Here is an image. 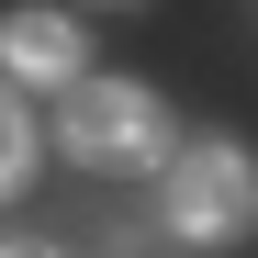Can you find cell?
Masks as SVG:
<instances>
[{
	"label": "cell",
	"mask_w": 258,
	"mask_h": 258,
	"mask_svg": "<svg viewBox=\"0 0 258 258\" xmlns=\"http://www.w3.org/2000/svg\"><path fill=\"white\" fill-rule=\"evenodd\" d=\"M157 202H168V236H191V247H247V236H258V157H247L236 135H191V146H168Z\"/></svg>",
	"instance_id": "obj_1"
},
{
	"label": "cell",
	"mask_w": 258,
	"mask_h": 258,
	"mask_svg": "<svg viewBox=\"0 0 258 258\" xmlns=\"http://www.w3.org/2000/svg\"><path fill=\"white\" fill-rule=\"evenodd\" d=\"M168 146H180V123H168L157 90H135V79H68V157L79 168L135 180V168H168Z\"/></svg>",
	"instance_id": "obj_2"
},
{
	"label": "cell",
	"mask_w": 258,
	"mask_h": 258,
	"mask_svg": "<svg viewBox=\"0 0 258 258\" xmlns=\"http://www.w3.org/2000/svg\"><path fill=\"white\" fill-rule=\"evenodd\" d=\"M0 68H12V79H45V90H68V79H79V23L45 12V0L0 12Z\"/></svg>",
	"instance_id": "obj_3"
},
{
	"label": "cell",
	"mask_w": 258,
	"mask_h": 258,
	"mask_svg": "<svg viewBox=\"0 0 258 258\" xmlns=\"http://www.w3.org/2000/svg\"><path fill=\"white\" fill-rule=\"evenodd\" d=\"M34 180V123H23V101H12V79H0V202H12Z\"/></svg>",
	"instance_id": "obj_4"
},
{
	"label": "cell",
	"mask_w": 258,
	"mask_h": 258,
	"mask_svg": "<svg viewBox=\"0 0 258 258\" xmlns=\"http://www.w3.org/2000/svg\"><path fill=\"white\" fill-rule=\"evenodd\" d=\"M0 258H56V247H0Z\"/></svg>",
	"instance_id": "obj_5"
}]
</instances>
